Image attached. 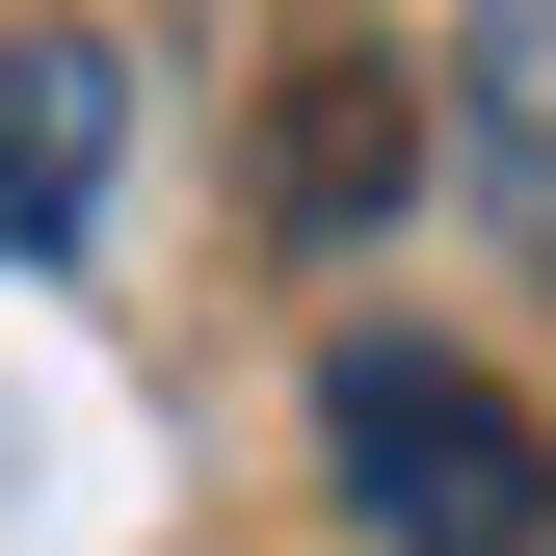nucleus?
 Listing matches in <instances>:
<instances>
[{
    "mask_svg": "<svg viewBox=\"0 0 556 556\" xmlns=\"http://www.w3.org/2000/svg\"><path fill=\"white\" fill-rule=\"evenodd\" d=\"M0 504H27V425H0Z\"/></svg>",
    "mask_w": 556,
    "mask_h": 556,
    "instance_id": "obj_5",
    "label": "nucleus"
},
{
    "mask_svg": "<svg viewBox=\"0 0 556 556\" xmlns=\"http://www.w3.org/2000/svg\"><path fill=\"white\" fill-rule=\"evenodd\" d=\"M318 504L371 530V556H556V425L477 371V344L344 318L318 344Z\"/></svg>",
    "mask_w": 556,
    "mask_h": 556,
    "instance_id": "obj_1",
    "label": "nucleus"
},
{
    "mask_svg": "<svg viewBox=\"0 0 556 556\" xmlns=\"http://www.w3.org/2000/svg\"><path fill=\"white\" fill-rule=\"evenodd\" d=\"M132 186V27H0V265H80Z\"/></svg>",
    "mask_w": 556,
    "mask_h": 556,
    "instance_id": "obj_3",
    "label": "nucleus"
},
{
    "mask_svg": "<svg viewBox=\"0 0 556 556\" xmlns=\"http://www.w3.org/2000/svg\"><path fill=\"white\" fill-rule=\"evenodd\" d=\"M425 80H451V186L530 239V292H556V0H451Z\"/></svg>",
    "mask_w": 556,
    "mask_h": 556,
    "instance_id": "obj_4",
    "label": "nucleus"
},
{
    "mask_svg": "<svg viewBox=\"0 0 556 556\" xmlns=\"http://www.w3.org/2000/svg\"><path fill=\"white\" fill-rule=\"evenodd\" d=\"M425 160H451V106H425V80H397V53H371V27H318V53H292V80H265V160H239V213H265V239H292V265H371L397 213H425Z\"/></svg>",
    "mask_w": 556,
    "mask_h": 556,
    "instance_id": "obj_2",
    "label": "nucleus"
}]
</instances>
